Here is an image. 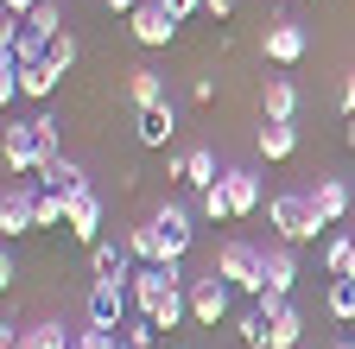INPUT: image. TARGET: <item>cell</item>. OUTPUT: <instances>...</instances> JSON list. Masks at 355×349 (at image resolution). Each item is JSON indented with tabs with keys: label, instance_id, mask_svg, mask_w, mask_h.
<instances>
[{
	"label": "cell",
	"instance_id": "cell-1",
	"mask_svg": "<svg viewBox=\"0 0 355 349\" xmlns=\"http://www.w3.org/2000/svg\"><path fill=\"white\" fill-rule=\"evenodd\" d=\"M266 223H273V235L286 248H304V241H318L330 223L318 216V203H311V191H279V197H266Z\"/></svg>",
	"mask_w": 355,
	"mask_h": 349
},
{
	"label": "cell",
	"instance_id": "cell-2",
	"mask_svg": "<svg viewBox=\"0 0 355 349\" xmlns=\"http://www.w3.org/2000/svg\"><path fill=\"white\" fill-rule=\"evenodd\" d=\"M216 273L229 280L241 298H260L266 292V248H254V241H222L216 248Z\"/></svg>",
	"mask_w": 355,
	"mask_h": 349
},
{
	"label": "cell",
	"instance_id": "cell-3",
	"mask_svg": "<svg viewBox=\"0 0 355 349\" xmlns=\"http://www.w3.org/2000/svg\"><path fill=\"white\" fill-rule=\"evenodd\" d=\"M83 318L102 324V330H121V324L133 318V292L114 286V280H96V286H89V298H83Z\"/></svg>",
	"mask_w": 355,
	"mask_h": 349
},
{
	"label": "cell",
	"instance_id": "cell-4",
	"mask_svg": "<svg viewBox=\"0 0 355 349\" xmlns=\"http://www.w3.org/2000/svg\"><path fill=\"white\" fill-rule=\"evenodd\" d=\"M184 292H191V324H203V330H216L222 318H229V292H235V286H229V280H222L216 267H209V280H191Z\"/></svg>",
	"mask_w": 355,
	"mask_h": 349
},
{
	"label": "cell",
	"instance_id": "cell-5",
	"mask_svg": "<svg viewBox=\"0 0 355 349\" xmlns=\"http://www.w3.org/2000/svg\"><path fill=\"white\" fill-rule=\"evenodd\" d=\"M64 229H70L83 248H96V241H102V191H96V185H76V191H70Z\"/></svg>",
	"mask_w": 355,
	"mask_h": 349
},
{
	"label": "cell",
	"instance_id": "cell-6",
	"mask_svg": "<svg viewBox=\"0 0 355 349\" xmlns=\"http://www.w3.org/2000/svg\"><path fill=\"white\" fill-rule=\"evenodd\" d=\"M304 45H311V38H304L298 19H266V32H260V58L279 64V70H292V64L304 58Z\"/></svg>",
	"mask_w": 355,
	"mask_h": 349
},
{
	"label": "cell",
	"instance_id": "cell-7",
	"mask_svg": "<svg viewBox=\"0 0 355 349\" xmlns=\"http://www.w3.org/2000/svg\"><path fill=\"white\" fill-rule=\"evenodd\" d=\"M32 197H38V178H13V191L0 197V235H7V241H19V235L38 229L32 223Z\"/></svg>",
	"mask_w": 355,
	"mask_h": 349
},
{
	"label": "cell",
	"instance_id": "cell-8",
	"mask_svg": "<svg viewBox=\"0 0 355 349\" xmlns=\"http://www.w3.org/2000/svg\"><path fill=\"white\" fill-rule=\"evenodd\" d=\"M178 26H184V19H171L165 7H159V0H140V13H133L127 19V32H133V45H171V38H178Z\"/></svg>",
	"mask_w": 355,
	"mask_h": 349
},
{
	"label": "cell",
	"instance_id": "cell-9",
	"mask_svg": "<svg viewBox=\"0 0 355 349\" xmlns=\"http://www.w3.org/2000/svg\"><path fill=\"white\" fill-rule=\"evenodd\" d=\"M89 273H96V280H114V286H133L140 260L127 254V241H96V248H89Z\"/></svg>",
	"mask_w": 355,
	"mask_h": 349
},
{
	"label": "cell",
	"instance_id": "cell-10",
	"mask_svg": "<svg viewBox=\"0 0 355 349\" xmlns=\"http://www.w3.org/2000/svg\"><path fill=\"white\" fill-rule=\"evenodd\" d=\"M0 349H76V330H64V324H32V330L0 324Z\"/></svg>",
	"mask_w": 355,
	"mask_h": 349
},
{
	"label": "cell",
	"instance_id": "cell-11",
	"mask_svg": "<svg viewBox=\"0 0 355 349\" xmlns=\"http://www.w3.org/2000/svg\"><path fill=\"white\" fill-rule=\"evenodd\" d=\"M153 223H159V235H165V267L191 254V210H184V203H159Z\"/></svg>",
	"mask_w": 355,
	"mask_h": 349
},
{
	"label": "cell",
	"instance_id": "cell-12",
	"mask_svg": "<svg viewBox=\"0 0 355 349\" xmlns=\"http://www.w3.org/2000/svg\"><path fill=\"white\" fill-rule=\"evenodd\" d=\"M0 159H7V178H38V146H32V121H13V127H7V146H0Z\"/></svg>",
	"mask_w": 355,
	"mask_h": 349
},
{
	"label": "cell",
	"instance_id": "cell-13",
	"mask_svg": "<svg viewBox=\"0 0 355 349\" xmlns=\"http://www.w3.org/2000/svg\"><path fill=\"white\" fill-rule=\"evenodd\" d=\"M171 134H178V102H159V108H146V114H140V127H133V140H140L146 153L171 146Z\"/></svg>",
	"mask_w": 355,
	"mask_h": 349
},
{
	"label": "cell",
	"instance_id": "cell-14",
	"mask_svg": "<svg viewBox=\"0 0 355 349\" xmlns=\"http://www.w3.org/2000/svg\"><path fill=\"white\" fill-rule=\"evenodd\" d=\"M260 121H298V83H292V76H266V90H260Z\"/></svg>",
	"mask_w": 355,
	"mask_h": 349
},
{
	"label": "cell",
	"instance_id": "cell-15",
	"mask_svg": "<svg viewBox=\"0 0 355 349\" xmlns=\"http://www.w3.org/2000/svg\"><path fill=\"white\" fill-rule=\"evenodd\" d=\"M311 203H318V216L336 229L343 216H349V203H355V191H349L343 178H318V185H311Z\"/></svg>",
	"mask_w": 355,
	"mask_h": 349
},
{
	"label": "cell",
	"instance_id": "cell-16",
	"mask_svg": "<svg viewBox=\"0 0 355 349\" xmlns=\"http://www.w3.org/2000/svg\"><path fill=\"white\" fill-rule=\"evenodd\" d=\"M127 102L140 108V114H146V108H159V102H171V96H165V76H159V70H146V64H140V70H127Z\"/></svg>",
	"mask_w": 355,
	"mask_h": 349
},
{
	"label": "cell",
	"instance_id": "cell-17",
	"mask_svg": "<svg viewBox=\"0 0 355 349\" xmlns=\"http://www.w3.org/2000/svg\"><path fill=\"white\" fill-rule=\"evenodd\" d=\"M254 146H260L266 159H292V153H298V121H260Z\"/></svg>",
	"mask_w": 355,
	"mask_h": 349
},
{
	"label": "cell",
	"instance_id": "cell-18",
	"mask_svg": "<svg viewBox=\"0 0 355 349\" xmlns=\"http://www.w3.org/2000/svg\"><path fill=\"white\" fill-rule=\"evenodd\" d=\"M121 241H127V254L140 260V267H165V235H159V223H140V229H127Z\"/></svg>",
	"mask_w": 355,
	"mask_h": 349
},
{
	"label": "cell",
	"instance_id": "cell-19",
	"mask_svg": "<svg viewBox=\"0 0 355 349\" xmlns=\"http://www.w3.org/2000/svg\"><path fill=\"white\" fill-rule=\"evenodd\" d=\"M32 146H38V171L51 165V159H64V127H58V114H32Z\"/></svg>",
	"mask_w": 355,
	"mask_h": 349
},
{
	"label": "cell",
	"instance_id": "cell-20",
	"mask_svg": "<svg viewBox=\"0 0 355 349\" xmlns=\"http://www.w3.org/2000/svg\"><path fill=\"white\" fill-rule=\"evenodd\" d=\"M19 96H26V102H51V96H58V70L44 64V58H38V64H19Z\"/></svg>",
	"mask_w": 355,
	"mask_h": 349
},
{
	"label": "cell",
	"instance_id": "cell-21",
	"mask_svg": "<svg viewBox=\"0 0 355 349\" xmlns=\"http://www.w3.org/2000/svg\"><path fill=\"white\" fill-rule=\"evenodd\" d=\"M266 286H273V292H286L292 298V286H298V254L279 241V248H266Z\"/></svg>",
	"mask_w": 355,
	"mask_h": 349
},
{
	"label": "cell",
	"instance_id": "cell-22",
	"mask_svg": "<svg viewBox=\"0 0 355 349\" xmlns=\"http://www.w3.org/2000/svg\"><path fill=\"white\" fill-rule=\"evenodd\" d=\"M298 337H304V312L298 305H286L279 318H266V349H298Z\"/></svg>",
	"mask_w": 355,
	"mask_h": 349
},
{
	"label": "cell",
	"instance_id": "cell-23",
	"mask_svg": "<svg viewBox=\"0 0 355 349\" xmlns=\"http://www.w3.org/2000/svg\"><path fill=\"white\" fill-rule=\"evenodd\" d=\"M222 185H229L235 216H254L260 210V178H254V171H222Z\"/></svg>",
	"mask_w": 355,
	"mask_h": 349
},
{
	"label": "cell",
	"instance_id": "cell-24",
	"mask_svg": "<svg viewBox=\"0 0 355 349\" xmlns=\"http://www.w3.org/2000/svg\"><path fill=\"white\" fill-rule=\"evenodd\" d=\"M324 273L330 280H355V235H330L324 241Z\"/></svg>",
	"mask_w": 355,
	"mask_h": 349
},
{
	"label": "cell",
	"instance_id": "cell-25",
	"mask_svg": "<svg viewBox=\"0 0 355 349\" xmlns=\"http://www.w3.org/2000/svg\"><path fill=\"white\" fill-rule=\"evenodd\" d=\"M38 185H44V191H76V185H89V178H83V165L64 153V159H51V165L38 171Z\"/></svg>",
	"mask_w": 355,
	"mask_h": 349
},
{
	"label": "cell",
	"instance_id": "cell-26",
	"mask_svg": "<svg viewBox=\"0 0 355 349\" xmlns=\"http://www.w3.org/2000/svg\"><path fill=\"white\" fill-rule=\"evenodd\" d=\"M197 216L203 223H235V203H229V185H209V191H197Z\"/></svg>",
	"mask_w": 355,
	"mask_h": 349
},
{
	"label": "cell",
	"instance_id": "cell-27",
	"mask_svg": "<svg viewBox=\"0 0 355 349\" xmlns=\"http://www.w3.org/2000/svg\"><path fill=\"white\" fill-rule=\"evenodd\" d=\"M64 210H70V191H44V185H38V197H32V223H38V229H58Z\"/></svg>",
	"mask_w": 355,
	"mask_h": 349
},
{
	"label": "cell",
	"instance_id": "cell-28",
	"mask_svg": "<svg viewBox=\"0 0 355 349\" xmlns=\"http://www.w3.org/2000/svg\"><path fill=\"white\" fill-rule=\"evenodd\" d=\"M216 178H222V171H216V153H209V146H191V153H184V185L209 191Z\"/></svg>",
	"mask_w": 355,
	"mask_h": 349
},
{
	"label": "cell",
	"instance_id": "cell-29",
	"mask_svg": "<svg viewBox=\"0 0 355 349\" xmlns=\"http://www.w3.org/2000/svg\"><path fill=\"white\" fill-rule=\"evenodd\" d=\"M76 58H83V45H76V32L64 26V32L51 38V51H44V64H51L58 76H70V64H76Z\"/></svg>",
	"mask_w": 355,
	"mask_h": 349
},
{
	"label": "cell",
	"instance_id": "cell-30",
	"mask_svg": "<svg viewBox=\"0 0 355 349\" xmlns=\"http://www.w3.org/2000/svg\"><path fill=\"white\" fill-rule=\"evenodd\" d=\"M324 305H330V318H336V324H355V280H330Z\"/></svg>",
	"mask_w": 355,
	"mask_h": 349
},
{
	"label": "cell",
	"instance_id": "cell-31",
	"mask_svg": "<svg viewBox=\"0 0 355 349\" xmlns=\"http://www.w3.org/2000/svg\"><path fill=\"white\" fill-rule=\"evenodd\" d=\"M235 337H241V349H266V318L254 312V305L235 318Z\"/></svg>",
	"mask_w": 355,
	"mask_h": 349
},
{
	"label": "cell",
	"instance_id": "cell-32",
	"mask_svg": "<svg viewBox=\"0 0 355 349\" xmlns=\"http://www.w3.org/2000/svg\"><path fill=\"white\" fill-rule=\"evenodd\" d=\"M153 337H159V324H153V318H140V312L121 324V343H127V349H153Z\"/></svg>",
	"mask_w": 355,
	"mask_h": 349
},
{
	"label": "cell",
	"instance_id": "cell-33",
	"mask_svg": "<svg viewBox=\"0 0 355 349\" xmlns=\"http://www.w3.org/2000/svg\"><path fill=\"white\" fill-rule=\"evenodd\" d=\"M76 349H121V330H102V324H83V330H76Z\"/></svg>",
	"mask_w": 355,
	"mask_h": 349
},
{
	"label": "cell",
	"instance_id": "cell-34",
	"mask_svg": "<svg viewBox=\"0 0 355 349\" xmlns=\"http://www.w3.org/2000/svg\"><path fill=\"white\" fill-rule=\"evenodd\" d=\"M191 102H197V108L216 102V76H197V83H191Z\"/></svg>",
	"mask_w": 355,
	"mask_h": 349
},
{
	"label": "cell",
	"instance_id": "cell-35",
	"mask_svg": "<svg viewBox=\"0 0 355 349\" xmlns=\"http://www.w3.org/2000/svg\"><path fill=\"white\" fill-rule=\"evenodd\" d=\"M336 108H343V121H349V114H355V70H349V76H343V90H336Z\"/></svg>",
	"mask_w": 355,
	"mask_h": 349
},
{
	"label": "cell",
	"instance_id": "cell-36",
	"mask_svg": "<svg viewBox=\"0 0 355 349\" xmlns=\"http://www.w3.org/2000/svg\"><path fill=\"white\" fill-rule=\"evenodd\" d=\"M159 7H165L171 19H191V13H203V0H159Z\"/></svg>",
	"mask_w": 355,
	"mask_h": 349
},
{
	"label": "cell",
	"instance_id": "cell-37",
	"mask_svg": "<svg viewBox=\"0 0 355 349\" xmlns=\"http://www.w3.org/2000/svg\"><path fill=\"white\" fill-rule=\"evenodd\" d=\"M102 13L108 19H133V13H140V0H102Z\"/></svg>",
	"mask_w": 355,
	"mask_h": 349
},
{
	"label": "cell",
	"instance_id": "cell-38",
	"mask_svg": "<svg viewBox=\"0 0 355 349\" xmlns=\"http://www.w3.org/2000/svg\"><path fill=\"white\" fill-rule=\"evenodd\" d=\"M203 13H209V19L222 26V19H235V0H203Z\"/></svg>",
	"mask_w": 355,
	"mask_h": 349
},
{
	"label": "cell",
	"instance_id": "cell-39",
	"mask_svg": "<svg viewBox=\"0 0 355 349\" xmlns=\"http://www.w3.org/2000/svg\"><path fill=\"white\" fill-rule=\"evenodd\" d=\"M0 7H7V19H26V13L38 7V0H0Z\"/></svg>",
	"mask_w": 355,
	"mask_h": 349
},
{
	"label": "cell",
	"instance_id": "cell-40",
	"mask_svg": "<svg viewBox=\"0 0 355 349\" xmlns=\"http://www.w3.org/2000/svg\"><path fill=\"white\" fill-rule=\"evenodd\" d=\"M343 146H349V153H355V114H349V121H343Z\"/></svg>",
	"mask_w": 355,
	"mask_h": 349
},
{
	"label": "cell",
	"instance_id": "cell-41",
	"mask_svg": "<svg viewBox=\"0 0 355 349\" xmlns=\"http://www.w3.org/2000/svg\"><path fill=\"white\" fill-rule=\"evenodd\" d=\"M330 349H355V343H349V337H343V343H330Z\"/></svg>",
	"mask_w": 355,
	"mask_h": 349
},
{
	"label": "cell",
	"instance_id": "cell-42",
	"mask_svg": "<svg viewBox=\"0 0 355 349\" xmlns=\"http://www.w3.org/2000/svg\"><path fill=\"white\" fill-rule=\"evenodd\" d=\"M121 349H127V343H121Z\"/></svg>",
	"mask_w": 355,
	"mask_h": 349
}]
</instances>
